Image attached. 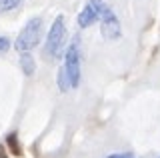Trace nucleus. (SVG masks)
Returning <instances> with one entry per match:
<instances>
[{
    "mask_svg": "<svg viewBox=\"0 0 160 158\" xmlns=\"http://www.w3.org/2000/svg\"><path fill=\"white\" fill-rule=\"evenodd\" d=\"M42 26H44V20L40 16L30 18L26 22V26L22 28V32L16 36L14 48L20 50V52H30L40 42V38H42Z\"/></svg>",
    "mask_w": 160,
    "mask_h": 158,
    "instance_id": "1",
    "label": "nucleus"
},
{
    "mask_svg": "<svg viewBox=\"0 0 160 158\" xmlns=\"http://www.w3.org/2000/svg\"><path fill=\"white\" fill-rule=\"evenodd\" d=\"M64 42H66V24H64V16L58 14L46 36V52L50 56L58 58L64 50Z\"/></svg>",
    "mask_w": 160,
    "mask_h": 158,
    "instance_id": "2",
    "label": "nucleus"
},
{
    "mask_svg": "<svg viewBox=\"0 0 160 158\" xmlns=\"http://www.w3.org/2000/svg\"><path fill=\"white\" fill-rule=\"evenodd\" d=\"M108 10H110V8L102 2V0H88L86 6L80 10L76 22H78L80 28H88V26H92L96 20H102V16Z\"/></svg>",
    "mask_w": 160,
    "mask_h": 158,
    "instance_id": "3",
    "label": "nucleus"
},
{
    "mask_svg": "<svg viewBox=\"0 0 160 158\" xmlns=\"http://www.w3.org/2000/svg\"><path fill=\"white\" fill-rule=\"evenodd\" d=\"M78 40H74L64 52V70L70 78V86L76 88L80 84V52H78Z\"/></svg>",
    "mask_w": 160,
    "mask_h": 158,
    "instance_id": "4",
    "label": "nucleus"
},
{
    "mask_svg": "<svg viewBox=\"0 0 160 158\" xmlns=\"http://www.w3.org/2000/svg\"><path fill=\"white\" fill-rule=\"evenodd\" d=\"M100 32H102V36L110 42L120 38V34H122V30H120V20L112 10H108L102 16V20H100Z\"/></svg>",
    "mask_w": 160,
    "mask_h": 158,
    "instance_id": "5",
    "label": "nucleus"
},
{
    "mask_svg": "<svg viewBox=\"0 0 160 158\" xmlns=\"http://www.w3.org/2000/svg\"><path fill=\"white\" fill-rule=\"evenodd\" d=\"M20 66H22V72L26 76H32L34 70H36V62H34V56L30 52H22L20 56Z\"/></svg>",
    "mask_w": 160,
    "mask_h": 158,
    "instance_id": "6",
    "label": "nucleus"
},
{
    "mask_svg": "<svg viewBox=\"0 0 160 158\" xmlns=\"http://www.w3.org/2000/svg\"><path fill=\"white\" fill-rule=\"evenodd\" d=\"M70 78H68V74L66 70H64V66H60L58 68V90L60 92H68L70 90Z\"/></svg>",
    "mask_w": 160,
    "mask_h": 158,
    "instance_id": "7",
    "label": "nucleus"
},
{
    "mask_svg": "<svg viewBox=\"0 0 160 158\" xmlns=\"http://www.w3.org/2000/svg\"><path fill=\"white\" fill-rule=\"evenodd\" d=\"M6 142H8L10 150H12V154H16V156L22 154V150H20V144H18V136H16V132H10V134L6 136Z\"/></svg>",
    "mask_w": 160,
    "mask_h": 158,
    "instance_id": "8",
    "label": "nucleus"
},
{
    "mask_svg": "<svg viewBox=\"0 0 160 158\" xmlns=\"http://www.w3.org/2000/svg\"><path fill=\"white\" fill-rule=\"evenodd\" d=\"M22 0H0V12H8L12 8H16Z\"/></svg>",
    "mask_w": 160,
    "mask_h": 158,
    "instance_id": "9",
    "label": "nucleus"
},
{
    "mask_svg": "<svg viewBox=\"0 0 160 158\" xmlns=\"http://www.w3.org/2000/svg\"><path fill=\"white\" fill-rule=\"evenodd\" d=\"M8 48H10V38L8 36H0V54L8 52Z\"/></svg>",
    "mask_w": 160,
    "mask_h": 158,
    "instance_id": "10",
    "label": "nucleus"
},
{
    "mask_svg": "<svg viewBox=\"0 0 160 158\" xmlns=\"http://www.w3.org/2000/svg\"><path fill=\"white\" fill-rule=\"evenodd\" d=\"M106 158H136L132 152H116V154H108Z\"/></svg>",
    "mask_w": 160,
    "mask_h": 158,
    "instance_id": "11",
    "label": "nucleus"
},
{
    "mask_svg": "<svg viewBox=\"0 0 160 158\" xmlns=\"http://www.w3.org/2000/svg\"><path fill=\"white\" fill-rule=\"evenodd\" d=\"M0 158H8V154H6V150H4L2 146H0Z\"/></svg>",
    "mask_w": 160,
    "mask_h": 158,
    "instance_id": "12",
    "label": "nucleus"
}]
</instances>
